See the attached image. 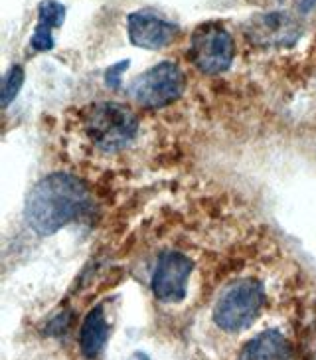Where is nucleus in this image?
Listing matches in <instances>:
<instances>
[{
  "mask_svg": "<svg viewBox=\"0 0 316 360\" xmlns=\"http://www.w3.org/2000/svg\"><path fill=\"white\" fill-rule=\"evenodd\" d=\"M89 192L75 176L55 172L40 180L26 198L24 216L32 230L52 236L85 212Z\"/></svg>",
  "mask_w": 316,
  "mask_h": 360,
  "instance_id": "1",
  "label": "nucleus"
},
{
  "mask_svg": "<svg viewBox=\"0 0 316 360\" xmlns=\"http://www.w3.org/2000/svg\"><path fill=\"white\" fill-rule=\"evenodd\" d=\"M137 129V115L121 103L101 101L89 107L85 113V131L103 150L125 148L135 139Z\"/></svg>",
  "mask_w": 316,
  "mask_h": 360,
  "instance_id": "2",
  "label": "nucleus"
},
{
  "mask_svg": "<svg viewBox=\"0 0 316 360\" xmlns=\"http://www.w3.org/2000/svg\"><path fill=\"white\" fill-rule=\"evenodd\" d=\"M263 305V285L255 279H242L221 293L213 309V321L225 333H239L251 325Z\"/></svg>",
  "mask_w": 316,
  "mask_h": 360,
  "instance_id": "3",
  "label": "nucleus"
},
{
  "mask_svg": "<svg viewBox=\"0 0 316 360\" xmlns=\"http://www.w3.org/2000/svg\"><path fill=\"white\" fill-rule=\"evenodd\" d=\"M188 58L202 74L216 75L230 70L235 58L232 34L220 22H206L190 38Z\"/></svg>",
  "mask_w": 316,
  "mask_h": 360,
  "instance_id": "4",
  "label": "nucleus"
},
{
  "mask_svg": "<svg viewBox=\"0 0 316 360\" xmlns=\"http://www.w3.org/2000/svg\"><path fill=\"white\" fill-rule=\"evenodd\" d=\"M186 89V75L172 62H160L137 75L129 87L131 96L143 107L157 109L176 101Z\"/></svg>",
  "mask_w": 316,
  "mask_h": 360,
  "instance_id": "5",
  "label": "nucleus"
},
{
  "mask_svg": "<svg viewBox=\"0 0 316 360\" xmlns=\"http://www.w3.org/2000/svg\"><path fill=\"white\" fill-rule=\"evenodd\" d=\"M192 262L180 252H166L160 255L152 274V293L162 303H180L186 297Z\"/></svg>",
  "mask_w": 316,
  "mask_h": 360,
  "instance_id": "6",
  "label": "nucleus"
},
{
  "mask_svg": "<svg viewBox=\"0 0 316 360\" xmlns=\"http://www.w3.org/2000/svg\"><path fill=\"white\" fill-rule=\"evenodd\" d=\"M126 28L131 44L145 50H162L174 42L180 34L178 24L154 11H137L129 14Z\"/></svg>",
  "mask_w": 316,
  "mask_h": 360,
  "instance_id": "7",
  "label": "nucleus"
},
{
  "mask_svg": "<svg viewBox=\"0 0 316 360\" xmlns=\"http://www.w3.org/2000/svg\"><path fill=\"white\" fill-rule=\"evenodd\" d=\"M237 360H291V345L279 330H263L243 347Z\"/></svg>",
  "mask_w": 316,
  "mask_h": 360,
  "instance_id": "8",
  "label": "nucleus"
},
{
  "mask_svg": "<svg viewBox=\"0 0 316 360\" xmlns=\"http://www.w3.org/2000/svg\"><path fill=\"white\" fill-rule=\"evenodd\" d=\"M107 337H109V325H107L103 307H95L87 313L84 325L79 330V349L87 359L99 356V352L105 349Z\"/></svg>",
  "mask_w": 316,
  "mask_h": 360,
  "instance_id": "9",
  "label": "nucleus"
},
{
  "mask_svg": "<svg viewBox=\"0 0 316 360\" xmlns=\"http://www.w3.org/2000/svg\"><path fill=\"white\" fill-rule=\"evenodd\" d=\"M65 20V6L58 0H42L38 6V24L58 28Z\"/></svg>",
  "mask_w": 316,
  "mask_h": 360,
  "instance_id": "10",
  "label": "nucleus"
},
{
  "mask_svg": "<svg viewBox=\"0 0 316 360\" xmlns=\"http://www.w3.org/2000/svg\"><path fill=\"white\" fill-rule=\"evenodd\" d=\"M22 84H24V70L20 65H12L11 72L4 75V82H2V96H0L2 105H11L12 99H16V96L20 94Z\"/></svg>",
  "mask_w": 316,
  "mask_h": 360,
  "instance_id": "11",
  "label": "nucleus"
},
{
  "mask_svg": "<svg viewBox=\"0 0 316 360\" xmlns=\"http://www.w3.org/2000/svg\"><path fill=\"white\" fill-rule=\"evenodd\" d=\"M52 30L50 26H44V24H36V30L32 34V48L36 52H48L53 48V38H52Z\"/></svg>",
  "mask_w": 316,
  "mask_h": 360,
  "instance_id": "12",
  "label": "nucleus"
},
{
  "mask_svg": "<svg viewBox=\"0 0 316 360\" xmlns=\"http://www.w3.org/2000/svg\"><path fill=\"white\" fill-rule=\"evenodd\" d=\"M125 68H129V62H121V64L109 68V72L105 74L107 84L113 85V87H115V85H119V75L123 74V70H125Z\"/></svg>",
  "mask_w": 316,
  "mask_h": 360,
  "instance_id": "13",
  "label": "nucleus"
},
{
  "mask_svg": "<svg viewBox=\"0 0 316 360\" xmlns=\"http://www.w3.org/2000/svg\"><path fill=\"white\" fill-rule=\"evenodd\" d=\"M131 360H148V359L145 356V354H143V352H137V354H135V356H133Z\"/></svg>",
  "mask_w": 316,
  "mask_h": 360,
  "instance_id": "14",
  "label": "nucleus"
}]
</instances>
